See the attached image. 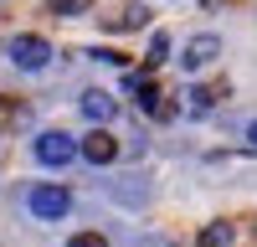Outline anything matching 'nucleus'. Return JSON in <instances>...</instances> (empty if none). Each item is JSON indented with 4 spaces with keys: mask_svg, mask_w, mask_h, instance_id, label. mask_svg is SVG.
<instances>
[{
    "mask_svg": "<svg viewBox=\"0 0 257 247\" xmlns=\"http://www.w3.org/2000/svg\"><path fill=\"white\" fill-rule=\"evenodd\" d=\"M67 206H72V196L62 191V185H36V191H31V211H36L41 221H57V216H67Z\"/></svg>",
    "mask_w": 257,
    "mask_h": 247,
    "instance_id": "obj_3",
    "label": "nucleus"
},
{
    "mask_svg": "<svg viewBox=\"0 0 257 247\" xmlns=\"http://www.w3.org/2000/svg\"><path fill=\"white\" fill-rule=\"evenodd\" d=\"M82 113H88L93 124H103V118H113V113H118V98H113V93H103V88H88V93H82Z\"/></svg>",
    "mask_w": 257,
    "mask_h": 247,
    "instance_id": "obj_7",
    "label": "nucleus"
},
{
    "mask_svg": "<svg viewBox=\"0 0 257 247\" xmlns=\"http://www.w3.org/2000/svg\"><path fill=\"white\" fill-rule=\"evenodd\" d=\"M128 93L139 98V108H144V113H155V118H170V103H165V93L155 88V82H144V77H128Z\"/></svg>",
    "mask_w": 257,
    "mask_h": 247,
    "instance_id": "obj_6",
    "label": "nucleus"
},
{
    "mask_svg": "<svg viewBox=\"0 0 257 247\" xmlns=\"http://www.w3.org/2000/svg\"><path fill=\"white\" fill-rule=\"evenodd\" d=\"M11 62H16V67H26V72H41V67L52 62V47H47L41 36H16V41H11Z\"/></svg>",
    "mask_w": 257,
    "mask_h": 247,
    "instance_id": "obj_2",
    "label": "nucleus"
},
{
    "mask_svg": "<svg viewBox=\"0 0 257 247\" xmlns=\"http://www.w3.org/2000/svg\"><path fill=\"white\" fill-rule=\"evenodd\" d=\"M165 57H170V36H165V31H155V36H149V57H144V62H149V67H160Z\"/></svg>",
    "mask_w": 257,
    "mask_h": 247,
    "instance_id": "obj_11",
    "label": "nucleus"
},
{
    "mask_svg": "<svg viewBox=\"0 0 257 247\" xmlns=\"http://www.w3.org/2000/svg\"><path fill=\"white\" fill-rule=\"evenodd\" d=\"M247 144H252V150H257V124H252V129H247Z\"/></svg>",
    "mask_w": 257,
    "mask_h": 247,
    "instance_id": "obj_14",
    "label": "nucleus"
},
{
    "mask_svg": "<svg viewBox=\"0 0 257 247\" xmlns=\"http://www.w3.org/2000/svg\"><path fill=\"white\" fill-rule=\"evenodd\" d=\"M231 221H211V226H201V247H231Z\"/></svg>",
    "mask_w": 257,
    "mask_h": 247,
    "instance_id": "obj_9",
    "label": "nucleus"
},
{
    "mask_svg": "<svg viewBox=\"0 0 257 247\" xmlns=\"http://www.w3.org/2000/svg\"><path fill=\"white\" fill-rule=\"evenodd\" d=\"M47 6H52V16H88L93 0H47Z\"/></svg>",
    "mask_w": 257,
    "mask_h": 247,
    "instance_id": "obj_12",
    "label": "nucleus"
},
{
    "mask_svg": "<svg viewBox=\"0 0 257 247\" xmlns=\"http://www.w3.org/2000/svg\"><path fill=\"white\" fill-rule=\"evenodd\" d=\"M77 150H82V160H88V165H113V160H118V139H113L108 129H93Z\"/></svg>",
    "mask_w": 257,
    "mask_h": 247,
    "instance_id": "obj_4",
    "label": "nucleus"
},
{
    "mask_svg": "<svg viewBox=\"0 0 257 247\" xmlns=\"http://www.w3.org/2000/svg\"><path fill=\"white\" fill-rule=\"evenodd\" d=\"M72 155H82V150H77V139L62 134V129H47V134L36 139V160L41 165H67Z\"/></svg>",
    "mask_w": 257,
    "mask_h": 247,
    "instance_id": "obj_1",
    "label": "nucleus"
},
{
    "mask_svg": "<svg viewBox=\"0 0 257 247\" xmlns=\"http://www.w3.org/2000/svg\"><path fill=\"white\" fill-rule=\"evenodd\" d=\"M180 98H185V113L201 118V113H211V103H216V88H185Z\"/></svg>",
    "mask_w": 257,
    "mask_h": 247,
    "instance_id": "obj_8",
    "label": "nucleus"
},
{
    "mask_svg": "<svg viewBox=\"0 0 257 247\" xmlns=\"http://www.w3.org/2000/svg\"><path fill=\"white\" fill-rule=\"evenodd\" d=\"M67 247H108V242H103V237H98V232H77V237H72V242H67Z\"/></svg>",
    "mask_w": 257,
    "mask_h": 247,
    "instance_id": "obj_13",
    "label": "nucleus"
},
{
    "mask_svg": "<svg viewBox=\"0 0 257 247\" xmlns=\"http://www.w3.org/2000/svg\"><path fill=\"white\" fill-rule=\"evenodd\" d=\"M144 21H149V11H144V6H128L123 16H113V31H139Z\"/></svg>",
    "mask_w": 257,
    "mask_h": 247,
    "instance_id": "obj_10",
    "label": "nucleus"
},
{
    "mask_svg": "<svg viewBox=\"0 0 257 247\" xmlns=\"http://www.w3.org/2000/svg\"><path fill=\"white\" fill-rule=\"evenodd\" d=\"M221 57V41L216 36H190V47H185V57H180V67L185 72H201L206 62H216Z\"/></svg>",
    "mask_w": 257,
    "mask_h": 247,
    "instance_id": "obj_5",
    "label": "nucleus"
}]
</instances>
